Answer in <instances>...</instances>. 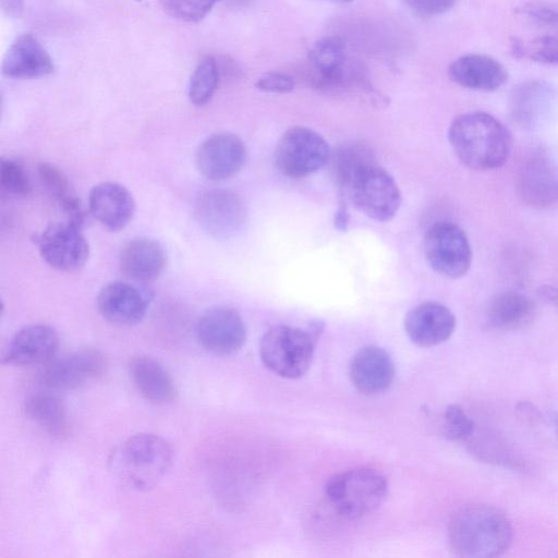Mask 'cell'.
I'll list each match as a JSON object with an SVG mask.
<instances>
[{
    "mask_svg": "<svg viewBox=\"0 0 558 558\" xmlns=\"http://www.w3.org/2000/svg\"><path fill=\"white\" fill-rule=\"evenodd\" d=\"M172 458V447L163 437L142 433L114 448L109 458V469L125 486L147 490L165 476Z\"/></svg>",
    "mask_w": 558,
    "mask_h": 558,
    "instance_id": "3",
    "label": "cell"
},
{
    "mask_svg": "<svg viewBox=\"0 0 558 558\" xmlns=\"http://www.w3.org/2000/svg\"><path fill=\"white\" fill-rule=\"evenodd\" d=\"M450 78L458 85L476 90L492 92L507 81V71L497 60L478 53L456 59L449 66Z\"/></svg>",
    "mask_w": 558,
    "mask_h": 558,
    "instance_id": "22",
    "label": "cell"
},
{
    "mask_svg": "<svg viewBox=\"0 0 558 558\" xmlns=\"http://www.w3.org/2000/svg\"><path fill=\"white\" fill-rule=\"evenodd\" d=\"M196 336L199 344L216 355H231L246 341V327L238 311L228 306L207 310L198 319Z\"/></svg>",
    "mask_w": 558,
    "mask_h": 558,
    "instance_id": "13",
    "label": "cell"
},
{
    "mask_svg": "<svg viewBox=\"0 0 558 558\" xmlns=\"http://www.w3.org/2000/svg\"><path fill=\"white\" fill-rule=\"evenodd\" d=\"M218 0H159L165 11L184 22H197L205 17Z\"/></svg>",
    "mask_w": 558,
    "mask_h": 558,
    "instance_id": "32",
    "label": "cell"
},
{
    "mask_svg": "<svg viewBox=\"0 0 558 558\" xmlns=\"http://www.w3.org/2000/svg\"><path fill=\"white\" fill-rule=\"evenodd\" d=\"M308 61L313 69V84L318 88H341L352 77L347 65L344 43L336 36L317 41L308 52Z\"/></svg>",
    "mask_w": 558,
    "mask_h": 558,
    "instance_id": "20",
    "label": "cell"
},
{
    "mask_svg": "<svg viewBox=\"0 0 558 558\" xmlns=\"http://www.w3.org/2000/svg\"><path fill=\"white\" fill-rule=\"evenodd\" d=\"M25 416L50 436L66 437L70 433V417L62 399L49 391L29 396L23 405Z\"/></svg>",
    "mask_w": 558,
    "mask_h": 558,
    "instance_id": "26",
    "label": "cell"
},
{
    "mask_svg": "<svg viewBox=\"0 0 558 558\" xmlns=\"http://www.w3.org/2000/svg\"><path fill=\"white\" fill-rule=\"evenodd\" d=\"M529 14L546 22H558V10L545 7H532Z\"/></svg>",
    "mask_w": 558,
    "mask_h": 558,
    "instance_id": "37",
    "label": "cell"
},
{
    "mask_svg": "<svg viewBox=\"0 0 558 558\" xmlns=\"http://www.w3.org/2000/svg\"><path fill=\"white\" fill-rule=\"evenodd\" d=\"M407 5L423 15H437L450 10L457 0H404Z\"/></svg>",
    "mask_w": 558,
    "mask_h": 558,
    "instance_id": "36",
    "label": "cell"
},
{
    "mask_svg": "<svg viewBox=\"0 0 558 558\" xmlns=\"http://www.w3.org/2000/svg\"><path fill=\"white\" fill-rule=\"evenodd\" d=\"M220 69L215 58L206 57L195 68L189 86V98L195 106L206 105L216 92Z\"/></svg>",
    "mask_w": 558,
    "mask_h": 558,
    "instance_id": "30",
    "label": "cell"
},
{
    "mask_svg": "<svg viewBox=\"0 0 558 558\" xmlns=\"http://www.w3.org/2000/svg\"><path fill=\"white\" fill-rule=\"evenodd\" d=\"M246 161L244 142L230 132H218L202 142L196 151L199 172L213 181H222L235 175Z\"/></svg>",
    "mask_w": 558,
    "mask_h": 558,
    "instance_id": "14",
    "label": "cell"
},
{
    "mask_svg": "<svg viewBox=\"0 0 558 558\" xmlns=\"http://www.w3.org/2000/svg\"><path fill=\"white\" fill-rule=\"evenodd\" d=\"M58 348L59 336L51 326L27 325L11 338L2 362L15 366H43L56 356Z\"/></svg>",
    "mask_w": 558,
    "mask_h": 558,
    "instance_id": "16",
    "label": "cell"
},
{
    "mask_svg": "<svg viewBox=\"0 0 558 558\" xmlns=\"http://www.w3.org/2000/svg\"><path fill=\"white\" fill-rule=\"evenodd\" d=\"M424 255L432 269L447 279L463 277L472 264V248L464 231L453 222L438 221L425 232Z\"/></svg>",
    "mask_w": 558,
    "mask_h": 558,
    "instance_id": "8",
    "label": "cell"
},
{
    "mask_svg": "<svg viewBox=\"0 0 558 558\" xmlns=\"http://www.w3.org/2000/svg\"><path fill=\"white\" fill-rule=\"evenodd\" d=\"M512 52L519 58L536 62L557 64L558 63V38L554 36L536 37L531 40H514Z\"/></svg>",
    "mask_w": 558,
    "mask_h": 558,
    "instance_id": "31",
    "label": "cell"
},
{
    "mask_svg": "<svg viewBox=\"0 0 558 558\" xmlns=\"http://www.w3.org/2000/svg\"><path fill=\"white\" fill-rule=\"evenodd\" d=\"M81 226L66 220L47 226L35 238L43 259L63 272H76L89 257V245Z\"/></svg>",
    "mask_w": 558,
    "mask_h": 558,
    "instance_id": "9",
    "label": "cell"
},
{
    "mask_svg": "<svg viewBox=\"0 0 558 558\" xmlns=\"http://www.w3.org/2000/svg\"><path fill=\"white\" fill-rule=\"evenodd\" d=\"M255 86L263 92L284 94L293 89L294 82L287 74L271 72L262 76Z\"/></svg>",
    "mask_w": 558,
    "mask_h": 558,
    "instance_id": "35",
    "label": "cell"
},
{
    "mask_svg": "<svg viewBox=\"0 0 558 558\" xmlns=\"http://www.w3.org/2000/svg\"><path fill=\"white\" fill-rule=\"evenodd\" d=\"M345 204H341L335 214L333 223L339 230H345L349 223V211Z\"/></svg>",
    "mask_w": 558,
    "mask_h": 558,
    "instance_id": "38",
    "label": "cell"
},
{
    "mask_svg": "<svg viewBox=\"0 0 558 558\" xmlns=\"http://www.w3.org/2000/svg\"><path fill=\"white\" fill-rule=\"evenodd\" d=\"M0 183L5 192L13 195L25 196L31 191V182L23 167L11 158L1 159Z\"/></svg>",
    "mask_w": 558,
    "mask_h": 558,
    "instance_id": "34",
    "label": "cell"
},
{
    "mask_svg": "<svg viewBox=\"0 0 558 558\" xmlns=\"http://www.w3.org/2000/svg\"><path fill=\"white\" fill-rule=\"evenodd\" d=\"M535 315V305L526 295L519 292H502L488 304V324L498 330L510 331L530 325Z\"/></svg>",
    "mask_w": 558,
    "mask_h": 558,
    "instance_id": "27",
    "label": "cell"
},
{
    "mask_svg": "<svg viewBox=\"0 0 558 558\" xmlns=\"http://www.w3.org/2000/svg\"><path fill=\"white\" fill-rule=\"evenodd\" d=\"M448 138L459 160L477 171L500 168L512 147L509 130L498 119L482 111L457 117L449 126Z\"/></svg>",
    "mask_w": 558,
    "mask_h": 558,
    "instance_id": "1",
    "label": "cell"
},
{
    "mask_svg": "<svg viewBox=\"0 0 558 558\" xmlns=\"http://www.w3.org/2000/svg\"><path fill=\"white\" fill-rule=\"evenodd\" d=\"M2 9L11 16H19L24 9V0H1Z\"/></svg>",
    "mask_w": 558,
    "mask_h": 558,
    "instance_id": "39",
    "label": "cell"
},
{
    "mask_svg": "<svg viewBox=\"0 0 558 558\" xmlns=\"http://www.w3.org/2000/svg\"><path fill=\"white\" fill-rule=\"evenodd\" d=\"M452 551L460 557L490 558L510 546L512 526L507 514L486 504H472L457 510L448 524Z\"/></svg>",
    "mask_w": 558,
    "mask_h": 558,
    "instance_id": "2",
    "label": "cell"
},
{
    "mask_svg": "<svg viewBox=\"0 0 558 558\" xmlns=\"http://www.w3.org/2000/svg\"><path fill=\"white\" fill-rule=\"evenodd\" d=\"M330 172L336 184L348 187L351 180L365 167L375 163V155L369 146L360 142L347 143L330 154Z\"/></svg>",
    "mask_w": 558,
    "mask_h": 558,
    "instance_id": "29",
    "label": "cell"
},
{
    "mask_svg": "<svg viewBox=\"0 0 558 558\" xmlns=\"http://www.w3.org/2000/svg\"><path fill=\"white\" fill-rule=\"evenodd\" d=\"M93 217L110 231L124 229L135 214L132 193L122 184L101 182L93 186L88 195Z\"/></svg>",
    "mask_w": 558,
    "mask_h": 558,
    "instance_id": "18",
    "label": "cell"
},
{
    "mask_svg": "<svg viewBox=\"0 0 558 558\" xmlns=\"http://www.w3.org/2000/svg\"><path fill=\"white\" fill-rule=\"evenodd\" d=\"M326 140L305 126L288 129L275 148L278 170L290 178H304L326 166L330 158Z\"/></svg>",
    "mask_w": 558,
    "mask_h": 558,
    "instance_id": "7",
    "label": "cell"
},
{
    "mask_svg": "<svg viewBox=\"0 0 558 558\" xmlns=\"http://www.w3.org/2000/svg\"><path fill=\"white\" fill-rule=\"evenodd\" d=\"M150 294L146 289L124 281H112L98 292L96 304L99 314L118 326H133L145 316Z\"/></svg>",
    "mask_w": 558,
    "mask_h": 558,
    "instance_id": "15",
    "label": "cell"
},
{
    "mask_svg": "<svg viewBox=\"0 0 558 558\" xmlns=\"http://www.w3.org/2000/svg\"><path fill=\"white\" fill-rule=\"evenodd\" d=\"M345 192L353 205L368 218L389 221L401 205V192L391 174L376 162L362 169Z\"/></svg>",
    "mask_w": 558,
    "mask_h": 558,
    "instance_id": "6",
    "label": "cell"
},
{
    "mask_svg": "<svg viewBox=\"0 0 558 558\" xmlns=\"http://www.w3.org/2000/svg\"><path fill=\"white\" fill-rule=\"evenodd\" d=\"M388 490L386 477L372 468H355L331 476L325 495L331 507L347 519H359L375 511Z\"/></svg>",
    "mask_w": 558,
    "mask_h": 558,
    "instance_id": "4",
    "label": "cell"
},
{
    "mask_svg": "<svg viewBox=\"0 0 558 558\" xmlns=\"http://www.w3.org/2000/svg\"><path fill=\"white\" fill-rule=\"evenodd\" d=\"M546 296L558 305V291L555 289H547L545 292Z\"/></svg>",
    "mask_w": 558,
    "mask_h": 558,
    "instance_id": "40",
    "label": "cell"
},
{
    "mask_svg": "<svg viewBox=\"0 0 558 558\" xmlns=\"http://www.w3.org/2000/svg\"><path fill=\"white\" fill-rule=\"evenodd\" d=\"M341 1H351V0H341Z\"/></svg>",
    "mask_w": 558,
    "mask_h": 558,
    "instance_id": "42",
    "label": "cell"
},
{
    "mask_svg": "<svg viewBox=\"0 0 558 558\" xmlns=\"http://www.w3.org/2000/svg\"><path fill=\"white\" fill-rule=\"evenodd\" d=\"M555 100L554 89L544 82L521 84L510 96V117L521 128L532 129L548 118Z\"/></svg>",
    "mask_w": 558,
    "mask_h": 558,
    "instance_id": "24",
    "label": "cell"
},
{
    "mask_svg": "<svg viewBox=\"0 0 558 558\" xmlns=\"http://www.w3.org/2000/svg\"><path fill=\"white\" fill-rule=\"evenodd\" d=\"M119 260L120 269L128 278L137 282H150L165 270L167 254L158 241L137 238L123 246Z\"/></svg>",
    "mask_w": 558,
    "mask_h": 558,
    "instance_id": "23",
    "label": "cell"
},
{
    "mask_svg": "<svg viewBox=\"0 0 558 558\" xmlns=\"http://www.w3.org/2000/svg\"><path fill=\"white\" fill-rule=\"evenodd\" d=\"M444 435L451 440H465L474 433V422L458 404L447 407L442 418Z\"/></svg>",
    "mask_w": 558,
    "mask_h": 558,
    "instance_id": "33",
    "label": "cell"
},
{
    "mask_svg": "<svg viewBox=\"0 0 558 558\" xmlns=\"http://www.w3.org/2000/svg\"><path fill=\"white\" fill-rule=\"evenodd\" d=\"M353 386L363 395L375 396L386 391L395 377L393 362L384 349L369 345L357 351L350 364Z\"/></svg>",
    "mask_w": 558,
    "mask_h": 558,
    "instance_id": "19",
    "label": "cell"
},
{
    "mask_svg": "<svg viewBox=\"0 0 558 558\" xmlns=\"http://www.w3.org/2000/svg\"><path fill=\"white\" fill-rule=\"evenodd\" d=\"M230 1L240 3V2H244L246 0H230Z\"/></svg>",
    "mask_w": 558,
    "mask_h": 558,
    "instance_id": "41",
    "label": "cell"
},
{
    "mask_svg": "<svg viewBox=\"0 0 558 558\" xmlns=\"http://www.w3.org/2000/svg\"><path fill=\"white\" fill-rule=\"evenodd\" d=\"M517 192L522 202L536 208L558 203V163L547 153L536 150L522 160L517 175Z\"/></svg>",
    "mask_w": 558,
    "mask_h": 558,
    "instance_id": "12",
    "label": "cell"
},
{
    "mask_svg": "<svg viewBox=\"0 0 558 558\" xmlns=\"http://www.w3.org/2000/svg\"><path fill=\"white\" fill-rule=\"evenodd\" d=\"M315 344V332L277 325L269 328L262 337L259 356L272 373L283 378H300L312 364Z\"/></svg>",
    "mask_w": 558,
    "mask_h": 558,
    "instance_id": "5",
    "label": "cell"
},
{
    "mask_svg": "<svg viewBox=\"0 0 558 558\" xmlns=\"http://www.w3.org/2000/svg\"><path fill=\"white\" fill-rule=\"evenodd\" d=\"M53 71L52 58L31 33L20 35L12 43L2 62V73L12 78H36Z\"/></svg>",
    "mask_w": 558,
    "mask_h": 558,
    "instance_id": "21",
    "label": "cell"
},
{
    "mask_svg": "<svg viewBox=\"0 0 558 558\" xmlns=\"http://www.w3.org/2000/svg\"><path fill=\"white\" fill-rule=\"evenodd\" d=\"M129 374L137 392L148 402L166 404L177 396L170 374L148 355L134 356L129 364Z\"/></svg>",
    "mask_w": 558,
    "mask_h": 558,
    "instance_id": "25",
    "label": "cell"
},
{
    "mask_svg": "<svg viewBox=\"0 0 558 558\" xmlns=\"http://www.w3.org/2000/svg\"><path fill=\"white\" fill-rule=\"evenodd\" d=\"M38 173L50 196H52L66 215V220L83 227L86 213L78 195L65 174L56 166L48 162L39 165Z\"/></svg>",
    "mask_w": 558,
    "mask_h": 558,
    "instance_id": "28",
    "label": "cell"
},
{
    "mask_svg": "<svg viewBox=\"0 0 558 558\" xmlns=\"http://www.w3.org/2000/svg\"><path fill=\"white\" fill-rule=\"evenodd\" d=\"M198 225L216 239H229L238 234L246 222L243 199L230 190L206 191L195 204Z\"/></svg>",
    "mask_w": 558,
    "mask_h": 558,
    "instance_id": "11",
    "label": "cell"
},
{
    "mask_svg": "<svg viewBox=\"0 0 558 558\" xmlns=\"http://www.w3.org/2000/svg\"><path fill=\"white\" fill-rule=\"evenodd\" d=\"M456 316L446 305L424 302L411 308L404 317V330L410 340L423 348L447 341L456 329Z\"/></svg>",
    "mask_w": 558,
    "mask_h": 558,
    "instance_id": "17",
    "label": "cell"
},
{
    "mask_svg": "<svg viewBox=\"0 0 558 558\" xmlns=\"http://www.w3.org/2000/svg\"><path fill=\"white\" fill-rule=\"evenodd\" d=\"M102 352L85 348L53 357L43 365L40 380L53 390H73L100 378L107 369Z\"/></svg>",
    "mask_w": 558,
    "mask_h": 558,
    "instance_id": "10",
    "label": "cell"
}]
</instances>
